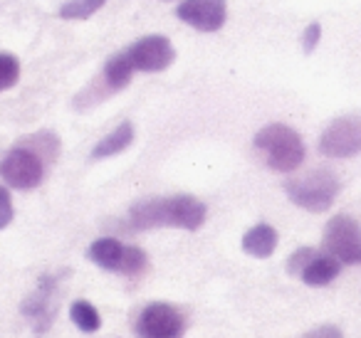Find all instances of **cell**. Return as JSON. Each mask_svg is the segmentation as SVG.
I'll return each instance as SVG.
<instances>
[{
	"label": "cell",
	"mask_w": 361,
	"mask_h": 338,
	"mask_svg": "<svg viewBox=\"0 0 361 338\" xmlns=\"http://www.w3.org/2000/svg\"><path fill=\"white\" fill-rule=\"evenodd\" d=\"M208 208L193 195H171V198H146L129 208V225L134 230L176 227L196 232L206 223Z\"/></svg>",
	"instance_id": "cell-1"
},
{
	"label": "cell",
	"mask_w": 361,
	"mask_h": 338,
	"mask_svg": "<svg viewBox=\"0 0 361 338\" xmlns=\"http://www.w3.org/2000/svg\"><path fill=\"white\" fill-rule=\"evenodd\" d=\"M252 144L265 156V163L277 173H292L305 163V141L287 124H267L257 131Z\"/></svg>",
	"instance_id": "cell-2"
},
{
	"label": "cell",
	"mask_w": 361,
	"mask_h": 338,
	"mask_svg": "<svg viewBox=\"0 0 361 338\" xmlns=\"http://www.w3.org/2000/svg\"><path fill=\"white\" fill-rule=\"evenodd\" d=\"M341 190V183L334 170L329 168H314L310 173L292 178L285 183V193L297 208L307 213H326L334 205L336 195Z\"/></svg>",
	"instance_id": "cell-3"
},
{
	"label": "cell",
	"mask_w": 361,
	"mask_h": 338,
	"mask_svg": "<svg viewBox=\"0 0 361 338\" xmlns=\"http://www.w3.org/2000/svg\"><path fill=\"white\" fill-rule=\"evenodd\" d=\"M90 262H94L97 267L106 269V272L116 274H139L146 267V252L139 247H129V244L119 242L116 237H99L90 244L87 249Z\"/></svg>",
	"instance_id": "cell-4"
},
{
	"label": "cell",
	"mask_w": 361,
	"mask_h": 338,
	"mask_svg": "<svg viewBox=\"0 0 361 338\" xmlns=\"http://www.w3.org/2000/svg\"><path fill=\"white\" fill-rule=\"evenodd\" d=\"M45 161L25 144H18L0 161V178L16 190H32L45 178Z\"/></svg>",
	"instance_id": "cell-5"
},
{
	"label": "cell",
	"mask_w": 361,
	"mask_h": 338,
	"mask_svg": "<svg viewBox=\"0 0 361 338\" xmlns=\"http://www.w3.org/2000/svg\"><path fill=\"white\" fill-rule=\"evenodd\" d=\"M322 247L341 264H361V225L351 215H334L322 234Z\"/></svg>",
	"instance_id": "cell-6"
},
{
	"label": "cell",
	"mask_w": 361,
	"mask_h": 338,
	"mask_svg": "<svg viewBox=\"0 0 361 338\" xmlns=\"http://www.w3.org/2000/svg\"><path fill=\"white\" fill-rule=\"evenodd\" d=\"M319 154L326 158H354L361 154V114L336 116L319 136Z\"/></svg>",
	"instance_id": "cell-7"
},
{
	"label": "cell",
	"mask_w": 361,
	"mask_h": 338,
	"mask_svg": "<svg viewBox=\"0 0 361 338\" xmlns=\"http://www.w3.org/2000/svg\"><path fill=\"white\" fill-rule=\"evenodd\" d=\"M136 336L139 338H183L186 333V318L173 303L154 301L141 308L136 318Z\"/></svg>",
	"instance_id": "cell-8"
},
{
	"label": "cell",
	"mask_w": 361,
	"mask_h": 338,
	"mask_svg": "<svg viewBox=\"0 0 361 338\" xmlns=\"http://www.w3.org/2000/svg\"><path fill=\"white\" fill-rule=\"evenodd\" d=\"M124 52L129 57L134 72H164L176 60L173 45L164 35H146L141 40H136L134 45L126 47Z\"/></svg>",
	"instance_id": "cell-9"
},
{
	"label": "cell",
	"mask_w": 361,
	"mask_h": 338,
	"mask_svg": "<svg viewBox=\"0 0 361 338\" xmlns=\"http://www.w3.org/2000/svg\"><path fill=\"white\" fill-rule=\"evenodd\" d=\"M57 282H60V277H55V274H42L37 279V289L23 301V313H25V318L32 321V328H35L37 336L45 333L52 326V321H55Z\"/></svg>",
	"instance_id": "cell-10"
},
{
	"label": "cell",
	"mask_w": 361,
	"mask_h": 338,
	"mask_svg": "<svg viewBox=\"0 0 361 338\" xmlns=\"http://www.w3.org/2000/svg\"><path fill=\"white\" fill-rule=\"evenodd\" d=\"M176 18L201 32H218L226 25L228 3L226 0H183L176 8Z\"/></svg>",
	"instance_id": "cell-11"
},
{
	"label": "cell",
	"mask_w": 361,
	"mask_h": 338,
	"mask_svg": "<svg viewBox=\"0 0 361 338\" xmlns=\"http://www.w3.org/2000/svg\"><path fill=\"white\" fill-rule=\"evenodd\" d=\"M131 77H134V67H131L126 52H116V55H111L109 60H106L99 80H94L90 87L92 89H99V101H102L109 94H114V92L124 89L131 82Z\"/></svg>",
	"instance_id": "cell-12"
},
{
	"label": "cell",
	"mask_w": 361,
	"mask_h": 338,
	"mask_svg": "<svg viewBox=\"0 0 361 338\" xmlns=\"http://www.w3.org/2000/svg\"><path fill=\"white\" fill-rule=\"evenodd\" d=\"M339 272H341L339 259L326 252H317L314 257L310 259V264L300 272V279L307 287H326V284H331L339 277Z\"/></svg>",
	"instance_id": "cell-13"
},
{
	"label": "cell",
	"mask_w": 361,
	"mask_h": 338,
	"mask_svg": "<svg viewBox=\"0 0 361 338\" xmlns=\"http://www.w3.org/2000/svg\"><path fill=\"white\" fill-rule=\"evenodd\" d=\"M277 230L267 223H260L255 227H250L243 234V249H245L250 257L257 259H267L277 247Z\"/></svg>",
	"instance_id": "cell-14"
},
{
	"label": "cell",
	"mask_w": 361,
	"mask_h": 338,
	"mask_svg": "<svg viewBox=\"0 0 361 338\" xmlns=\"http://www.w3.org/2000/svg\"><path fill=\"white\" fill-rule=\"evenodd\" d=\"M134 144V124L131 121H124V124L116 126L111 134H106L99 144L92 149V161H102V158H111V156L121 154L129 146Z\"/></svg>",
	"instance_id": "cell-15"
},
{
	"label": "cell",
	"mask_w": 361,
	"mask_h": 338,
	"mask_svg": "<svg viewBox=\"0 0 361 338\" xmlns=\"http://www.w3.org/2000/svg\"><path fill=\"white\" fill-rule=\"evenodd\" d=\"M70 318H72V323L85 333H94V331H99V326H102L99 311H97L90 301H85V299H80V301L72 303Z\"/></svg>",
	"instance_id": "cell-16"
},
{
	"label": "cell",
	"mask_w": 361,
	"mask_h": 338,
	"mask_svg": "<svg viewBox=\"0 0 361 338\" xmlns=\"http://www.w3.org/2000/svg\"><path fill=\"white\" fill-rule=\"evenodd\" d=\"M20 144L30 146L35 154H40V158L45 161L47 165L52 163V161L60 156V139H57L55 134H50V131H40V134H32L27 136V139H23Z\"/></svg>",
	"instance_id": "cell-17"
},
{
	"label": "cell",
	"mask_w": 361,
	"mask_h": 338,
	"mask_svg": "<svg viewBox=\"0 0 361 338\" xmlns=\"http://www.w3.org/2000/svg\"><path fill=\"white\" fill-rule=\"evenodd\" d=\"M104 3L106 0H70V3H65V6L60 8L57 15H60L62 20H87V18L94 15Z\"/></svg>",
	"instance_id": "cell-18"
},
{
	"label": "cell",
	"mask_w": 361,
	"mask_h": 338,
	"mask_svg": "<svg viewBox=\"0 0 361 338\" xmlns=\"http://www.w3.org/2000/svg\"><path fill=\"white\" fill-rule=\"evenodd\" d=\"M20 80V62L11 52H0V92H8Z\"/></svg>",
	"instance_id": "cell-19"
},
{
	"label": "cell",
	"mask_w": 361,
	"mask_h": 338,
	"mask_svg": "<svg viewBox=\"0 0 361 338\" xmlns=\"http://www.w3.org/2000/svg\"><path fill=\"white\" fill-rule=\"evenodd\" d=\"M314 254H317L314 247H300L290 257V262H287V272H290L292 277H300V272L307 267V264H310V259L314 257Z\"/></svg>",
	"instance_id": "cell-20"
},
{
	"label": "cell",
	"mask_w": 361,
	"mask_h": 338,
	"mask_svg": "<svg viewBox=\"0 0 361 338\" xmlns=\"http://www.w3.org/2000/svg\"><path fill=\"white\" fill-rule=\"evenodd\" d=\"M319 40H322V25L314 20L305 27V35H302V50H305L307 55H312L314 47L319 45Z\"/></svg>",
	"instance_id": "cell-21"
},
{
	"label": "cell",
	"mask_w": 361,
	"mask_h": 338,
	"mask_svg": "<svg viewBox=\"0 0 361 338\" xmlns=\"http://www.w3.org/2000/svg\"><path fill=\"white\" fill-rule=\"evenodd\" d=\"M13 215H16L13 213V198L8 193V188L0 185V230H6L13 223Z\"/></svg>",
	"instance_id": "cell-22"
},
{
	"label": "cell",
	"mask_w": 361,
	"mask_h": 338,
	"mask_svg": "<svg viewBox=\"0 0 361 338\" xmlns=\"http://www.w3.org/2000/svg\"><path fill=\"white\" fill-rule=\"evenodd\" d=\"M302 338H344V336H341V331L336 326L324 323V326H317V328H312V331H307Z\"/></svg>",
	"instance_id": "cell-23"
}]
</instances>
